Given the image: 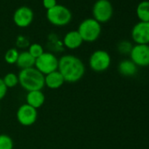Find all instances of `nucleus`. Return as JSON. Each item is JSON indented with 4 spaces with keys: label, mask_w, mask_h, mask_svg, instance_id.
Here are the masks:
<instances>
[{
    "label": "nucleus",
    "mask_w": 149,
    "mask_h": 149,
    "mask_svg": "<svg viewBox=\"0 0 149 149\" xmlns=\"http://www.w3.org/2000/svg\"><path fill=\"white\" fill-rule=\"evenodd\" d=\"M58 71L67 83H77L85 74V66L83 61L76 55L65 54L59 59Z\"/></svg>",
    "instance_id": "obj_1"
},
{
    "label": "nucleus",
    "mask_w": 149,
    "mask_h": 149,
    "mask_svg": "<svg viewBox=\"0 0 149 149\" xmlns=\"http://www.w3.org/2000/svg\"><path fill=\"white\" fill-rule=\"evenodd\" d=\"M18 77L19 85L27 92L41 91L45 87V76L34 67L21 69Z\"/></svg>",
    "instance_id": "obj_2"
},
{
    "label": "nucleus",
    "mask_w": 149,
    "mask_h": 149,
    "mask_svg": "<svg viewBox=\"0 0 149 149\" xmlns=\"http://www.w3.org/2000/svg\"><path fill=\"white\" fill-rule=\"evenodd\" d=\"M101 25L94 19H86L81 22L77 32L81 35L84 42H94L101 34Z\"/></svg>",
    "instance_id": "obj_3"
},
{
    "label": "nucleus",
    "mask_w": 149,
    "mask_h": 149,
    "mask_svg": "<svg viewBox=\"0 0 149 149\" xmlns=\"http://www.w3.org/2000/svg\"><path fill=\"white\" fill-rule=\"evenodd\" d=\"M48 22L55 26H64L72 19L71 12L61 5H56L54 8L47 11Z\"/></svg>",
    "instance_id": "obj_4"
},
{
    "label": "nucleus",
    "mask_w": 149,
    "mask_h": 149,
    "mask_svg": "<svg viewBox=\"0 0 149 149\" xmlns=\"http://www.w3.org/2000/svg\"><path fill=\"white\" fill-rule=\"evenodd\" d=\"M58 63L59 59L55 54L50 52H44L40 56L35 59L34 68L46 76L47 74L58 70Z\"/></svg>",
    "instance_id": "obj_5"
},
{
    "label": "nucleus",
    "mask_w": 149,
    "mask_h": 149,
    "mask_svg": "<svg viewBox=\"0 0 149 149\" xmlns=\"http://www.w3.org/2000/svg\"><path fill=\"white\" fill-rule=\"evenodd\" d=\"M111 58L108 52L105 50H96L94 51L89 59L90 68L97 73H101L109 68L111 66Z\"/></svg>",
    "instance_id": "obj_6"
},
{
    "label": "nucleus",
    "mask_w": 149,
    "mask_h": 149,
    "mask_svg": "<svg viewBox=\"0 0 149 149\" xmlns=\"http://www.w3.org/2000/svg\"><path fill=\"white\" fill-rule=\"evenodd\" d=\"M93 19L98 23L108 22L113 15V7L109 0H97L92 8Z\"/></svg>",
    "instance_id": "obj_7"
},
{
    "label": "nucleus",
    "mask_w": 149,
    "mask_h": 149,
    "mask_svg": "<svg viewBox=\"0 0 149 149\" xmlns=\"http://www.w3.org/2000/svg\"><path fill=\"white\" fill-rule=\"evenodd\" d=\"M130 60L137 67L149 66V45L136 44L130 51Z\"/></svg>",
    "instance_id": "obj_8"
},
{
    "label": "nucleus",
    "mask_w": 149,
    "mask_h": 149,
    "mask_svg": "<svg viewBox=\"0 0 149 149\" xmlns=\"http://www.w3.org/2000/svg\"><path fill=\"white\" fill-rule=\"evenodd\" d=\"M17 120L24 126L33 125L38 118V111L27 104L20 105L17 111Z\"/></svg>",
    "instance_id": "obj_9"
},
{
    "label": "nucleus",
    "mask_w": 149,
    "mask_h": 149,
    "mask_svg": "<svg viewBox=\"0 0 149 149\" xmlns=\"http://www.w3.org/2000/svg\"><path fill=\"white\" fill-rule=\"evenodd\" d=\"M131 35L136 44L149 45V22L139 21L135 24L132 29Z\"/></svg>",
    "instance_id": "obj_10"
},
{
    "label": "nucleus",
    "mask_w": 149,
    "mask_h": 149,
    "mask_svg": "<svg viewBox=\"0 0 149 149\" xmlns=\"http://www.w3.org/2000/svg\"><path fill=\"white\" fill-rule=\"evenodd\" d=\"M33 19V12L27 6L18 8L13 14V21L19 27L25 28L31 25Z\"/></svg>",
    "instance_id": "obj_11"
},
{
    "label": "nucleus",
    "mask_w": 149,
    "mask_h": 149,
    "mask_svg": "<svg viewBox=\"0 0 149 149\" xmlns=\"http://www.w3.org/2000/svg\"><path fill=\"white\" fill-rule=\"evenodd\" d=\"M84 40L77 32V30H73L68 32L63 38V45L68 49H77L82 46Z\"/></svg>",
    "instance_id": "obj_12"
},
{
    "label": "nucleus",
    "mask_w": 149,
    "mask_h": 149,
    "mask_svg": "<svg viewBox=\"0 0 149 149\" xmlns=\"http://www.w3.org/2000/svg\"><path fill=\"white\" fill-rule=\"evenodd\" d=\"M65 81L61 74L56 70L45 76V86L51 90H57L64 84Z\"/></svg>",
    "instance_id": "obj_13"
},
{
    "label": "nucleus",
    "mask_w": 149,
    "mask_h": 149,
    "mask_svg": "<svg viewBox=\"0 0 149 149\" xmlns=\"http://www.w3.org/2000/svg\"><path fill=\"white\" fill-rule=\"evenodd\" d=\"M46 97L42 91H29L26 94V101L27 104L30 106L33 107L34 109L38 110L40 108L44 103H45Z\"/></svg>",
    "instance_id": "obj_14"
},
{
    "label": "nucleus",
    "mask_w": 149,
    "mask_h": 149,
    "mask_svg": "<svg viewBox=\"0 0 149 149\" xmlns=\"http://www.w3.org/2000/svg\"><path fill=\"white\" fill-rule=\"evenodd\" d=\"M16 64L20 68V70L33 68L35 64V59L28 53V51H23L19 53Z\"/></svg>",
    "instance_id": "obj_15"
},
{
    "label": "nucleus",
    "mask_w": 149,
    "mask_h": 149,
    "mask_svg": "<svg viewBox=\"0 0 149 149\" xmlns=\"http://www.w3.org/2000/svg\"><path fill=\"white\" fill-rule=\"evenodd\" d=\"M137 68L131 60H124L118 64V72L124 77H132L137 72Z\"/></svg>",
    "instance_id": "obj_16"
},
{
    "label": "nucleus",
    "mask_w": 149,
    "mask_h": 149,
    "mask_svg": "<svg viewBox=\"0 0 149 149\" xmlns=\"http://www.w3.org/2000/svg\"><path fill=\"white\" fill-rule=\"evenodd\" d=\"M136 14L139 21L149 22V1L140 2L136 9Z\"/></svg>",
    "instance_id": "obj_17"
},
{
    "label": "nucleus",
    "mask_w": 149,
    "mask_h": 149,
    "mask_svg": "<svg viewBox=\"0 0 149 149\" xmlns=\"http://www.w3.org/2000/svg\"><path fill=\"white\" fill-rule=\"evenodd\" d=\"M2 79H3L4 84H5L6 86L7 87V89L14 88V87H16L18 84H19L18 74H16L15 73H13V72L6 74Z\"/></svg>",
    "instance_id": "obj_18"
},
{
    "label": "nucleus",
    "mask_w": 149,
    "mask_h": 149,
    "mask_svg": "<svg viewBox=\"0 0 149 149\" xmlns=\"http://www.w3.org/2000/svg\"><path fill=\"white\" fill-rule=\"evenodd\" d=\"M19 52L16 48H10L6 51L5 54V61L8 64H16L18 57H19Z\"/></svg>",
    "instance_id": "obj_19"
},
{
    "label": "nucleus",
    "mask_w": 149,
    "mask_h": 149,
    "mask_svg": "<svg viewBox=\"0 0 149 149\" xmlns=\"http://www.w3.org/2000/svg\"><path fill=\"white\" fill-rule=\"evenodd\" d=\"M13 140L7 134H0V149H13Z\"/></svg>",
    "instance_id": "obj_20"
},
{
    "label": "nucleus",
    "mask_w": 149,
    "mask_h": 149,
    "mask_svg": "<svg viewBox=\"0 0 149 149\" xmlns=\"http://www.w3.org/2000/svg\"><path fill=\"white\" fill-rule=\"evenodd\" d=\"M28 53L34 58H38L39 56H40L43 53H44V49L43 47L39 44V43H33L28 47Z\"/></svg>",
    "instance_id": "obj_21"
},
{
    "label": "nucleus",
    "mask_w": 149,
    "mask_h": 149,
    "mask_svg": "<svg viewBox=\"0 0 149 149\" xmlns=\"http://www.w3.org/2000/svg\"><path fill=\"white\" fill-rule=\"evenodd\" d=\"M132 46L129 41H121L118 46V49L121 54H130V51L132 49Z\"/></svg>",
    "instance_id": "obj_22"
},
{
    "label": "nucleus",
    "mask_w": 149,
    "mask_h": 149,
    "mask_svg": "<svg viewBox=\"0 0 149 149\" xmlns=\"http://www.w3.org/2000/svg\"><path fill=\"white\" fill-rule=\"evenodd\" d=\"M7 91H8V89L6 86V84H4L3 79L0 78V101L5 98V97L6 96Z\"/></svg>",
    "instance_id": "obj_23"
},
{
    "label": "nucleus",
    "mask_w": 149,
    "mask_h": 149,
    "mask_svg": "<svg viewBox=\"0 0 149 149\" xmlns=\"http://www.w3.org/2000/svg\"><path fill=\"white\" fill-rule=\"evenodd\" d=\"M42 4H43L44 8L47 9V10L54 8L57 5V2H56V0H43Z\"/></svg>",
    "instance_id": "obj_24"
}]
</instances>
